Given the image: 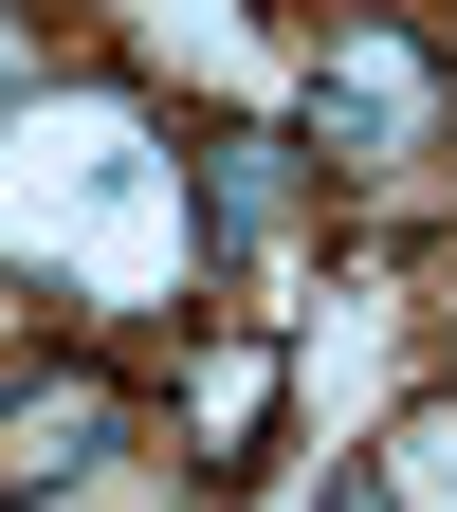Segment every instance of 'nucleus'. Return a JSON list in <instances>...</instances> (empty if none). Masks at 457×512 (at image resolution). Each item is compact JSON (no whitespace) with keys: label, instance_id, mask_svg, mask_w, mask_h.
Instances as JSON below:
<instances>
[{"label":"nucleus","instance_id":"nucleus-2","mask_svg":"<svg viewBox=\"0 0 457 512\" xmlns=\"http://www.w3.org/2000/svg\"><path fill=\"white\" fill-rule=\"evenodd\" d=\"M202 202H220V220L256 238V220H275V202H293V165H275V147H256V128H220V147H202Z\"/></svg>","mask_w":457,"mask_h":512},{"label":"nucleus","instance_id":"nucleus-1","mask_svg":"<svg viewBox=\"0 0 457 512\" xmlns=\"http://www.w3.org/2000/svg\"><path fill=\"white\" fill-rule=\"evenodd\" d=\"M110 439V384L55 348V366H0V494H74Z\"/></svg>","mask_w":457,"mask_h":512}]
</instances>
